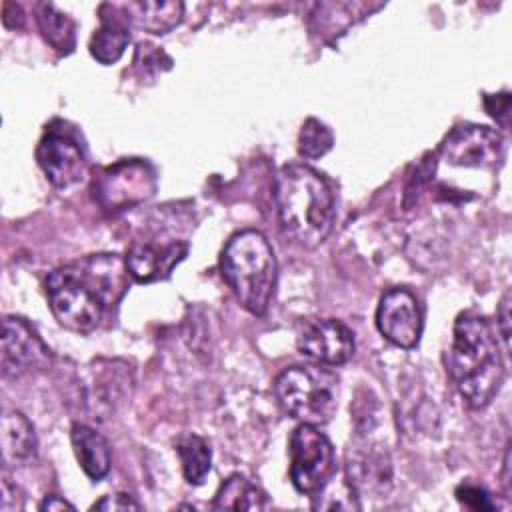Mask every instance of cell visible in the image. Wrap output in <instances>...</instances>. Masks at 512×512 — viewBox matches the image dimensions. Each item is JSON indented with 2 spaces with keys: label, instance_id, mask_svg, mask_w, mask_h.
I'll use <instances>...</instances> for the list:
<instances>
[{
  "label": "cell",
  "instance_id": "cell-24",
  "mask_svg": "<svg viewBox=\"0 0 512 512\" xmlns=\"http://www.w3.org/2000/svg\"><path fill=\"white\" fill-rule=\"evenodd\" d=\"M92 508L94 510H140V504L130 494L120 492V494L104 496Z\"/></svg>",
  "mask_w": 512,
  "mask_h": 512
},
{
  "label": "cell",
  "instance_id": "cell-9",
  "mask_svg": "<svg viewBox=\"0 0 512 512\" xmlns=\"http://www.w3.org/2000/svg\"><path fill=\"white\" fill-rule=\"evenodd\" d=\"M36 162L56 188H68L84 180L86 156L68 132L50 128L36 148Z\"/></svg>",
  "mask_w": 512,
  "mask_h": 512
},
{
  "label": "cell",
  "instance_id": "cell-7",
  "mask_svg": "<svg viewBox=\"0 0 512 512\" xmlns=\"http://www.w3.org/2000/svg\"><path fill=\"white\" fill-rule=\"evenodd\" d=\"M156 190V174L142 160H120L98 176L94 198L106 210H124L148 200Z\"/></svg>",
  "mask_w": 512,
  "mask_h": 512
},
{
  "label": "cell",
  "instance_id": "cell-8",
  "mask_svg": "<svg viewBox=\"0 0 512 512\" xmlns=\"http://www.w3.org/2000/svg\"><path fill=\"white\" fill-rule=\"evenodd\" d=\"M440 156L450 166L496 168L502 158V136L488 126H458L444 138Z\"/></svg>",
  "mask_w": 512,
  "mask_h": 512
},
{
  "label": "cell",
  "instance_id": "cell-6",
  "mask_svg": "<svg viewBox=\"0 0 512 512\" xmlns=\"http://www.w3.org/2000/svg\"><path fill=\"white\" fill-rule=\"evenodd\" d=\"M290 480L300 494H320L334 470V446L324 432L312 424H300L290 436Z\"/></svg>",
  "mask_w": 512,
  "mask_h": 512
},
{
  "label": "cell",
  "instance_id": "cell-17",
  "mask_svg": "<svg viewBox=\"0 0 512 512\" xmlns=\"http://www.w3.org/2000/svg\"><path fill=\"white\" fill-rule=\"evenodd\" d=\"M122 10L126 12L128 20L150 32V34H166L172 28H176L182 22L184 16V4L182 2H158V0H146V2H130L124 4Z\"/></svg>",
  "mask_w": 512,
  "mask_h": 512
},
{
  "label": "cell",
  "instance_id": "cell-26",
  "mask_svg": "<svg viewBox=\"0 0 512 512\" xmlns=\"http://www.w3.org/2000/svg\"><path fill=\"white\" fill-rule=\"evenodd\" d=\"M40 510H48V512H52V510H74V506L70 504V502H66L64 498H60V496H46L44 498V502L40 504Z\"/></svg>",
  "mask_w": 512,
  "mask_h": 512
},
{
  "label": "cell",
  "instance_id": "cell-14",
  "mask_svg": "<svg viewBox=\"0 0 512 512\" xmlns=\"http://www.w3.org/2000/svg\"><path fill=\"white\" fill-rule=\"evenodd\" d=\"M188 244L172 242L166 246L134 244L126 254V272L142 284L164 280L172 268L186 256Z\"/></svg>",
  "mask_w": 512,
  "mask_h": 512
},
{
  "label": "cell",
  "instance_id": "cell-20",
  "mask_svg": "<svg viewBox=\"0 0 512 512\" xmlns=\"http://www.w3.org/2000/svg\"><path fill=\"white\" fill-rule=\"evenodd\" d=\"M176 454L182 464V472L188 484H202L210 472L212 452L208 442L198 434H182L176 442Z\"/></svg>",
  "mask_w": 512,
  "mask_h": 512
},
{
  "label": "cell",
  "instance_id": "cell-25",
  "mask_svg": "<svg viewBox=\"0 0 512 512\" xmlns=\"http://www.w3.org/2000/svg\"><path fill=\"white\" fill-rule=\"evenodd\" d=\"M496 330L502 336L504 350H510V292H506L500 300L498 312H496Z\"/></svg>",
  "mask_w": 512,
  "mask_h": 512
},
{
  "label": "cell",
  "instance_id": "cell-16",
  "mask_svg": "<svg viewBox=\"0 0 512 512\" xmlns=\"http://www.w3.org/2000/svg\"><path fill=\"white\" fill-rule=\"evenodd\" d=\"M70 438H72L76 460L84 470V474L92 480L104 478L112 462L110 446L106 438L86 424H74Z\"/></svg>",
  "mask_w": 512,
  "mask_h": 512
},
{
  "label": "cell",
  "instance_id": "cell-3",
  "mask_svg": "<svg viewBox=\"0 0 512 512\" xmlns=\"http://www.w3.org/2000/svg\"><path fill=\"white\" fill-rule=\"evenodd\" d=\"M276 206L282 230L300 246H320L334 224V192L310 166L288 164L276 176Z\"/></svg>",
  "mask_w": 512,
  "mask_h": 512
},
{
  "label": "cell",
  "instance_id": "cell-18",
  "mask_svg": "<svg viewBox=\"0 0 512 512\" xmlns=\"http://www.w3.org/2000/svg\"><path fill=\"white\" fill-rule=\"evenodd\" d=\"M2 458L6 464L26 460L36 450V434L30 420L18 410H6L0 428Z\"/></svg>",
  "mask_w": 512,
  "mask_h": 512
},
{
  "label": "cell",
  "instance_id": "cell-21",
  "mask_svg": "<svg viewBox=\"0 0 512 512\" xmlns=\"http://www.w3.org/2000/svg\"><path fill=\"white\" fill-rule=\"evenodd\" d=\"M36 22L46 38L60 54H68L74 48V22L68 14L60 12L54 4H38Z\"/></svg>",
  "mask_w": 512,
  "mask_h": 512
},
{
  "label": "cell",
  "instance_id": "cell-1",
  "mask_svg": "<svg viewBox=\"0 0 512 512\" xmlns=\"http://www.w3.org/2000/svg\"><path fill=\"white\" fill-rule=\"evenodd\" d=\"M124 268L114 254H98L54 270L46 282L54 318L72 332H92L124 292Z\"/></svg>",
  "mask_w": 512,
  "mask_h": 512
},
{
  "label": "cell",
  "instance_id": "cell-10",
  "mask_svg": "<svg viewBox=\"0 0 512 512\" xmlns=\"http://www.w3.org/2000/svg\"><path fill=\"white\" fill-rule=\"evenodd\" d=\"M376 326L394 346L414 348L422 336V310L416 296L406 288L384 292L376 308Z\"/></svg>",
  "mask_w": 512,
  "mask_h": 512
},
{
  "label": "cell",
  "instance_id": "cell-2",
  "mask_svg": "<svg viewBox=\"0 0 512 512\" xmlns=\"http://www.w3.org/2000/svg\"><path fill=\"white\" fill-rule=\"evenodd\" d=\"M446 368L470 408L486 406L504 380V360L490 322L474 312L456 318Z\"/></svg>",
  "mask_w": 512,
  "mask_h": 512
},
{
  "label": "cell",
  "instance_id": "cell-22",
  "mask_svg": "<svg viewBox=\"0 0 512 512\" xmlns=\"http://www.w3.org/2000/svg\"><path fill=\"white\" fill-rule=\"evenodd\" d=\"M334 144L332 132L316 118H308L298 134V152L304 158H320Z\"/></svg>",
  "mask_w": 512,
  "mask_h": 512
},
{
  "label": "cell",
  "instance_id": "cell-19",
  "mask_svg": "<svg viewBox=\"0 0 512 512\" xmlns=\"http://www.w3.org/2000/svg\"><path fill=\"white\" fill-rule=\"evenodd\" d=\"M268 506L270 502L264 490L240 474L226 478L212 502L214 510H264Z\"/></svg>",
  "mask_w": 512,
  "mask_h": 512
},
{
  "label": "cell",
  "instance_id": "cell-23",
  "mask_svg": "<svg viewBox=\"0 0 512 512\" xmlns=\"http://www.w3.org/2000/svg\"><path fill=\"white\" fill-rule=\"evenodd\" d=\"M456 498L472 510H494L496 508L492 496L478 484H468V482L460 484L456 488Z\"/></svg>",
  "mask_w": 512,
  "mask_h": 512
},
{
  "label": "cell",
  "instance_id": "cell-4",
  "mask_svg": "<svg viewBox=\"0 0 512 512\" xmlns=\"http://www.w3.org/2000/svg\"><path fill=\"white\" fill-rule=\"evenodd\" d=\"M220 270L240 304L254 316H264L278 276L276 256L266 236L258 230L236 232L222 250Z\"/></svg>",
  "mask_w": 512,
  "mask_h": 512
},
{
  "label": "cell",
  "instance_id": "cell-15",
  "mask_svg": "<svg viewBox=\"0 0 512 512\" xmlns=\"http://www.w3.org/2000/svg\"><path fill=\"white\" fill-rule=\"evenodd\" d=\"M110 14L100 6V26L90 38V54L100 62V64H112L116 62L128 42H130V32H128V16L122 10V6H112L108 4Z\"/></svg>",
  "mask_w": 512,
  "mask_h": 512
},
{
  "label": "cell",
  "instance_id": "cell-12",
  "mask_svg": "<svg viewBox=\"0 0 512 512\" xmlns=\"http://www.w3.org/2000/svg\"><path fill=\"white\" fill-rule=\"evenodd\" d=\"M298 350L318 364L340 366L354 354V334L340 320H314L300 332Z\"/></svg>",
  "mask_w": 512,
  "mask_h": 512
},
{
  "label": "cell",
  "instance_id": "cell-11",
  "mask_svg": "<svg viewBox=\"0 0 512 512\" xmlns=\"http://www.w3.org/2000/svg\"><path fill=\"white\" fill-rule=\"evenodd\" d=\"M50 360V350L32 326L14 316L2 320L0 366L4 378H18L32 368H42Z\"/></svg>",
  "mask_w": 512,
  "mask_h": 512
},
{
  "label": "cell",
  "instance_id": "cell-5",
  "mask_svg": "<svg viewBox=\"0 0 512 512\" xmlns=\"http://www.w3.org/2000/svg\"><path fill=\"white\" fill-rule=\"evenodd\" d=\"M274 394L286 414L302 424L320 426L338 408V376L322 366H290L274 380Z\"/></svg>",
  "mask_w": 512,
  "mask_h": 512
},
{
  "label": "cell",
  "instance_id": "cell-13",
  "mask_svg": "<svg viewBox=\"0 0 512 512\" xmlns=\"http://www.w3.org/2000/svg\"><path fill=\"white\" fill-rule=\"evenodd\" d=\"M346 476L350 490L356 494L386 490L392 478V466L386 450L372 444L350 448Z\"/></svg>",
  "mask_w": 512,
  "mask_h": 512
}]
</instances>
